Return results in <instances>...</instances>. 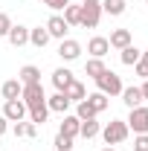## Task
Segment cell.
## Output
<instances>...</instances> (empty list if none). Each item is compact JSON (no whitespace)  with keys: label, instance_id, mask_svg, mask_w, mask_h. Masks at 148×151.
I'll use <instances>...</instances> for the list:
<instances>
[{"label":"cell","instance_id":"6da1fadb","mask_svg":"<svg viewBox=\"0 0 148 151\" xmlns=\"http://www.w3.org/2000/svg\"><path fill=\"white\" fill-rule=\"evenodd\" d=\"M128 122H122V119H111L105 128H102V137H105V142L108 145H119V142H125L128 139Z\"/></svg>","mask_w":148,"mask_h":151},{"label":"cell","instance_id":"7a4b0ae2","mask_svg":"<svg viewBox=\"0 0 148 151\" xmlns=\"http://www.w3.org/2000/svg\"><path fill=\"white\" fill-rule=\"evenodd\" d=\"M96 87H99V93H105V96H119L125 84H122V78L113 70H105L102 76H96Z\"/></svg>","mask_w":148,"mask_h":151},{"label":"cell","instance_id":"3957f363","mask_svg":"<svg viewBox=\"0 0 148 151\" xmlns=\"http://www.w3.org/2000/svg\"><path fill=\"white\" fill-rule=\"evenodd\" d=\"M99 20H102V3H81L78 26H84V29H96Z\"/></svg>","mask_w":148,"mask_h":151},{"label":"cell","instance_id":"277c9868","mask_svg":"<svg viewBox=\"0 0 148 151\" xmlns=\"http://www.w3.org/2000/svg\"><path fill=\"white\" fill-rule=\"evenodd\" d=\"M20 99H23V105H26V108H41V105H47L44 84H41V81H35V84H23V93H20Z\"/></svg>","mask_w":148,"mask_h":151},{"label":"cell","instance_id":"5b68a950","mask_svg":"<svg viewBox=\"0 0 148 151\" xmlns=\"http://www.w3.org/2000/svg\"><path fill=\"white\" fill-rule=\"evenodd\" d=\"M128 131H134V134H148V108H134V111L128 113Z\"/></svg>","mask_w":148,"mask_h":151},{"label":"cell","instance_id":"8992f818","mask_svg":"<svg viewBox=\"0 0 148 151\" xmlns=\"http://www.w3.org/2000/svg\"><path fill=\"white\" fill-rule=\"evenodd\" d=\"M26 113H29V108L23 105V99H9V102L3 105V116H6L9 122H20Z\"/></svg>","mask_w":148,"mask_h":151},{"label":"cell","instance_id":"52a82bcc","mask_svg":"<svg viewBox=\"0 0 148 151\" xmlns=\"http://www.w3.org/2000/svg\"><path fill=\"white\" fill-rule=\"evenodd\" d=\"M58 55H61V61H75V58L81 55V44L73 41V38H64L58 44Z\"/></svg>","mask_w":148,"mask_h":151},{"label":"cell","instance_id":"ba28073f","mask_svg":"<svg viewBox=\"0 0 148 151\" xmlns=\"http://www.w3.org/2000/svg\"><path fill=\"white\" fill-rule=\"evenodd\" d=\"M47 32H50V38L64 41V38H67V32H70V26H67V20L61 18V15H52V18L47 20Z\"/></svg>","mask_w":148,"mask_h":151},{"label":"cell","instance_id":"9c48e42d","mask_svg":"<svg viewBox=\"0 0 148 151\" xmlns=\"http://www.w3.org/2000/svg\"><path fill=\"white\" fill-rule=\"evenodd\" d=\"M87 52H90V58H105L108 52H111V44H108V38L96 35L87 41Z\"/></svg>","mask_w":148,"mask_h":151},{"label":"cell","instance_id":"30bf717a","mask_svg":"<svg viewBox=\"0 0 148 151\" xmlns=\"http://www.w3.org/2000/svg\"><path fill=\"white\" fill-rule=\"evenodd\" d=\"M70 105H73V102L67 99V93H58V90H55V96L47 99V108L55 111V113H67V111H70Z\"/></svg>","mask_w":148,"mask_h":151},{"label":"cell","instance_id":"8fae6325","mask_svg":"<svg viewBox=\"0 0 148 151\" xmlns=\"http://www.w3.org/2000/svg\"><path fill=\"white\" fill-rule=\"evenodd\" d=\"M9 44H12V47H23V44H29V29H26V26H15V23H12V29H9Z\"/></svg>","mask_w":148,"mask_h":151},{"label":"cell","instance_id":"7c38bea8","mask_svg":"<svg viewBox=\"0 0 148 151\" xmlns=\"http://www.w3.org/2000/svg\"><path fill=\"white\" fill-rule=\"evenodd\" d=\"M108 44H111L113 50H125V47H131V29H113L111 38H108Z\"/></svg>","mask_w":148,"mask_h":151},{"label":"cell","instance_id":"4fadbf2b","mask_svg":"<svg viewBox=\"0 0 148 151\" xmlns=\"http://www.w3.org/2000/svg\"><path fill=\"white\" fill-rule=\"evenodd\" d=\"M0 93H3V102H9V99H20V93H23V84H20L18 78H9V81H3Z\"/></svg>","mask_w":148,"mask_h":151},{"label":"cell","instance_id":"5bb4252c","mask_svg":"<svg viewBox=\"0 0 148 151\" xmlns=\"http://www.w3.org/2000/svg\"><path fill=\"white\" fill-rule=\"evenodd\" d=\"M70 81H73V73H70L67 67H58L55 73H52V84H55L58 93H64V90L70 87Z\"/></svg>","mask_w":148,"mask_h":151},{"label":"cell","instance_id":"9a60e30c","mask_svg":"<svg viewBox=\"0 0 148 151\" xmlns=\"http://www.w3.org/2000/svg\"><path fill=\"white\" fill-rule=\"evenodd\" d=\"M122 102H125V105H128L131 111H134V108H139V105H142V102H145V99H142V93H139V87H122Z\"/></svg>","mask_w":148,"mask_h":151},{"label":"cell","instance_id":"2e32d148","mask_svg":"<svg viewBox=\"0 0 148 151\" xmlns=\"http://www.w3.org/2000/svg\"><path fill=\"white\" fill-rule=\"evenodd\" d=\"M78 131H81V119H78V116H64L61 131H58V134H64V137L75 139V137H78Z\"/></svg>","mask_w":148,"mask_h":151},{"label":"cell","instance_id":"e0dca14e","mask_svg":"<svg viewBox=\"0 0 148 151\" xmlns=\"http://www.w3.org/2000/svg\"><path fill=\"white\" fill-rule=\"evenodd\" d=\"M18 81H20V84H35V81H41V70H38L35 64H26V67H20Z\"/></svg>","mask_w":148,"mask_h":151},{"label":"cell","instance_id":"ac0fdd59","mask_svg":"<svg viewBox=\"0 0 148 151\" xmlns=\"http://www.w3.org/2000/svg\"><path fill=\"white\" fill-rule=\"evenodd\" d=\"M102 3V15H113V18H119L122 12H125V0H99Z\"/></svg>","mask_w":148,"mask_h":151},{"label":"cell","instance_id":"d6986e66","mask_svg":"<svg viewBox=\"0 0 148 151\" xmlns=\"http://www.w3.org/2000/svg\"><path fill=\"white\" fill-rule=\"evenodd\" d=\"M29 44L32 47H47L50 44V32H47V26H38V29H29Z\"/></svg>","mask_w":148,"mask_h":151},{"label":"cell","instance_id":"ffe728a7","mask_svg":"<svg viewBox=\"0 0 148 151\" xmlns=\"http://www.w3.org/2000/svg\"><path fill=\"white\" fill-rule=\"evenodd\" d=\"M64 93H67V99H70V102H81V99H87V90H84V84H81L78 78H73V81H70V87H67Z\"/></svg>","mask_w":148,"mask_h":151},{"label":"cell","instance_id":"44dd1931","mask_svg":"<svg viewBox=\"0 0 148 151\" xmlns=\"http://www.w3.org/2000/svg\"><path fill=\"white\" fill-rule=\"evenodd\" d=\"M139 55H142V52H139L134 44H131V47H125V50H119V58H122V64H125V67H134V64L139 61Z\"/></svg>","mask_w":148,"mask_h":151},{"label":"cell","instance_id":"7402d4cb","mask_svg":"<svg viewBox=\"0 0 148 151\" xmlns=\"http://www.w3.org/2000/svg\"><path fill=\"white\" fill-rule=\"evenodd\" d=\"M99 134H102V128H99V122H96V119H84V122H81V131H78V137L93 139V137H99Z\"/></svg>","mask_w":148,"mask_h":151},{"label":"cell","instance_id":"603a6c76","mask_svg":"<svg viewBox=\"0 0 148 151\" xmlns=\"http://www.w3.org/2000/svg\"><path fill=\"white\" fill-rule=\"evenodd\" d=\"M12 131H15V137H35V134H38V125H35V122H23V119H20V122H15Z\"/></svg>","mask_w":148,"mask_h":151},{"label":"cell","instance_id":"cb8c5ba5","mask_svg":"<svg viewBox=\"0 0 148 151\" xmlns=\"http://www.w3.org/2000/svg\"><path fill=\"white\" fill-rule=\"evenodd\" d=\"M87 102H90V105H93V111H96V113L108 111V105H111V102H108V96H105V93H99V90L87 96Z\"/></svg>","mask_w":148,"mask_h":151},{"label":"cell","instance_id":"d4e9b609","mask_svg":"<svg viewBox=\"0 0 148 151\" xmlns=\"http://www.w3.org/2000/svg\"><path fill=\"white\" fill-rule=\"evenodd\" d=\"M105 70H108V67H105V61H102V58H90V61L84 64V73L90 76V78H96V76H102Z\"/></svg>","mask_w":148,"mask_h":151},{"label":"cell","instance_id":"484cf974","mask_svg":"<svg viewBox=\"0 0 148 151\" xmlns=\"http://www.w3.org/2000/svg\"><path fill=\"white\" fill-rule=\"evenodd\" d=\"M75 116L84 122V119H96V111H93V105L87 102V99H81L78 105H75Z\"/></svg>","mask_w":148,"mask_h":151},{"label":"cell","instance_id":"4316f807","mask_svg":"<svg viewBox=\"0 0 148 151\" xmlns=\"http://www.w3.org/2000/svg\"><path fill=\"white\" fill-rule=\"evenodd\" d=\"M47 116H50V108H47V105H41V108H29V122H35V125H44Z\"/></svg>","mask_w":148,"mask_h":151},{"label":"cell","instance_id":"83f0119b","mask_svg":"<svg viewBox=\"0 0 148 151\" xmlns=\"http://www.w3.org/2000/svg\"><path fill=\"white\" fill-rule=\"evenodd\" d=\"M78 18H81V6H67V9H64L67 26H78Z\"/></svg>","mask_w":148,"mask_h":151},{"label":"cell","instance_id":"f1b7e54d","mask_svg":"<svg viewBox=\"0 0 148 151\" xmlns=\"http://www.w3.org/2000/svg\"><path fill=\"white\" fill-rule=\"evenodd\" d=\"M52 145H55V151H73V139H70V137H64V134H58Z\"/></svg>","mask_w":148,"mask_h":151},{"label":"cell","instance_id":"f546056e","mask_svg":"<svg viewBox=\"0 0 148 151\" xmlns=\"http://www.w3.org/2000/svg\"><path fill=\"white\" fill-rule=\"evenodd\" d=\"M9 29H12V18H9L6 12H0V38L9 35Z\"/></svg>","mask_w":148,"mask_h":151},{"label":"cell","instance_id":"4dcf8cb0","mask_svg":"<svg viewBox=\"0 0 148 151\" xmlns=\"http://www.w3.org/2000/svg\"><path fill=\"white\" fill-rule=\"evenodd\" d=\"M134 151H148V134H137V139H134Z\"/></svg>","mask_w":148,"mask_h":151},{"label":"cell","instance_id":"1f68e13d","mask_svg":"<svg viewBox=\"0 0 148 151\" xmlns=\"http://www.w3.org/2000/svg\"><path fill=\"white\" fill-rule=\"evenodd\" d=\"M44 3H47L50 9H67V6H70V0H44Z\"/></svg>","mask_w":148,"mask_h":151},{"label":"cell","instance_id":"d6a6232c","mask_svg":"<svg viewBox=\"0 0 148 151\" xmlns=\"http://www.w3.org/2000/svg\"><path fill=\"white\" fill-rule=\"evenodd\" d=\"M134 70H137V76H139L142 81H145V78H148V67H145V64H142V61H137V64H134Z\"/></svg>","mask_w":148,"mask_h":151},{"label":"cell","instance_id":"836d02e7","mask_svg":"<svg viewBox=\"0 0 148 151\" xmlns=\"http://www.w3.org/2000/svg\"><path fill=\"white\" fill-rule=\"evenodd\" d=\"M6 128H9V119H6V116H3V113H0V137H3V134H6Z\"/></svg>","mask_w":148,"mask_h":151},{"label":"cell","instance_id":"e575fe53","mask_svg":"<svg viewBox=\"0 0 148 151\" xmlns=\"http://www.w3.org/2000/svg\"><path fill=\"white\" fill-rule=\"evenodd\" d=\"M139 93H142V99H148V78L142 81V87H139Z\"/></svg>","mask_w":148,"mask_h":151},{"label":"cell","instance_id":"d590c367","mask_svg":"<svg viewBox=\"0 0 148 151\" xmlns=\"http://www.w3.org/2000/svg\"><path fill=\"white\" fill-rule=\"evenodd\" d=\"M139 61H142V64H145V67H148V50H145V52H142V55H139Z\"/></svg>","mask_w":148,"mask_h":151},{"label":"cell","instance_id":"8d00e7d4","mask_svg":"<svg viewBox=\"0 0 148 151\" xmlns=\"http://www.w3.org/2000/svg\"><path fill=\"white\" fill-rule=\"evenodd\" d=\"M102 151H116V148H113V145H108V148H102Z\"/></svg>","mask_w":148,"mask_h":151},{"label":"cell","instance_id":"74e56055","mask_svg":"<svg viewBox=\"0 0 148 151\" xmlns=\"http://www.w3.org/2000/svg\"><path fill=\"white\" fill-rule=\"evenodd\" d=\"M81 3H99V0H81Z\"/></svg>","mask_w":148,"mask_h":151},{"label":"cell","instance_id":"f35d334b","mask_svg":"<svg viewBox=\"0 0 148 151\" xmlns=\"http://www.w3.org/2000/svg\"><path fill=\"white\" fill-rule=\"evenodd\" d=\"M145 6H148V0H145Z\"/></svg>","mask_w":148,"mask_h":151}]
</instances>
